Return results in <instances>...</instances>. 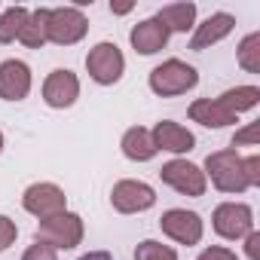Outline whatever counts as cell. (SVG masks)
<instances>
[{
  "label": "cell",
  "mask_w": 260,
  "mask_h": 260,
  "mask_svg": "<svg viewBox=\"0 0 260 260\" xmlns=\"http://www.w3.org/2000/svg\"><path fill=\"white\" fill-rule=\"evenodd\" d=\"M205 178H211V184L220 193H242V190H248L245 162H242V156L233 147L208 153V159H205Z\"/></svg>",
  "instance_id": "obj_1"
},
{
  "label": "cell",
  "mask_w": 260,
  "mask_h": 260,
  "mask_svg": "<svg viewBox=\"0 0 260 260\" xmlns=\"http://www.w3.org/2000/svg\"><path fill=\"white\" fill-rule=\"evenodd\" d=\"M199 83V74L193 64L181 61V58H169L162 61L159 68L150 71V89L162 98H175V95H184L190 92L193 86Z\"/></svg>",
  "instance_id": "obj_2"
},
{
  "label": "cell",
  "mask_w": 260,
  "mask_h": 260,
  "mask_svg": "<svg viewBox=\"0 0 260 260\" xmlns=\"http://www.w3.org/2000/svg\"><path fill=\"white\" fill-rule=\"evenodd\" d=\"M34 242H43L49 248H77L83 242V217L74 214V211H61L55 217H46L40 220L37 233H34Z\"/></svg>",
  "instance_id": "obj_3"
},
{
  "label": "cell",
  "mask_w": 260,
  "mask_h": 260,
  "mask_svg": "<svg viewBox=\"0 0 260 260\" xmlns=\"http://www.w3.org/2000/svg\"><path fill=\"white\" fill-rule=\"evenodd\" d=\"M86 71H89V77L95 80V83H101V86H113L119 77H122V71H125V58H122V52H119V46L116 43H98L95 49H89V55H86Z\"/></svg>",
  "instance_id": "obj_4"
},
{
  "label": "cell",
  "mask_w": 260,
  "mask_h": 260,
  "mask_svg": "<svg viewBox=\"0 0 260 260\" xmlns=\"http://www.w3.org/2000/svg\"><path fill=\"white\" fill-rule=\"evenodd\" d=\"M86 31H89V22L77 7L49 10V43L74 46V43H80L86 37Z\"/></svg>",
  "instance_id": "obj_5"
},
{
  "label": "cell",
  "mask_w": 260,
  "mask_h": 260,
  "mask_svg": "<svg viewBox=\"0 0 260 260\" xmlns=\"http://www.w3.org/2000/svg\"><path fill=\"white\" fill-rule=\"evenodd\" d=\"M159 178H162V184H169V187L178 190L181 196H202V193H205V184H208L205 172H202L199 166L187 162V159H172V162H166V166L159 169Z\"/></svg>",
  "instance_id": "obj_6"
},
{
  "label": "cell",
  "mask_w": 260,
  "mask_h": 260,
  "mask_svg": "<svg viewBox=\"0 0 260 260\" xmlns=\"http://www.w3.org/2000/svg\"><path fill=\"white\" fill-rule=\"evenodd\" d=\"M22 205H25V211H31L34 217L46 220V217H55V214L68 211V196H64L61 187L43 181V184H31V187L25 190Z\"/></svg>",
  "instance_id": "obj_7"
},
{
  "label": "cell",
  "mask_w": 260,
  "mask_h": 260,
  "mask_svg": "<svg viewBox=\"0 0 260 260\" xmlns=\"http://www.w3.org/2000/svg\"><path fill=\"white\" fill-rule=\"evenodd\" d=\"M211 220H214V233L223 236V239H233V242L245 239L254 230V214H251V208L245 202H223V205H217Z\"/></svg>",
  "instance_id": "obj_8"
},
{
  "label": "cell",
  "mask_w": 260,
  "mask_h": 260,
  "mask_svg": "<svg viewBox=\"0 0 260 260\" xmlns=\"http://www.w3.org/2000/svg\"><path fill=\"white\" fill-rule=\"evenodd\" d=\"M110 202L119 214H138V211L153 208L156 193L144 181H116L113 190H110Z\"/></svg>",
  "instance_id": "obj_9"
},
{
  "label": "cell",
  "mask_w": 260,
  "mask_h": 260,
  "mask_svg": "<svg viewBox=\"0 0 260 260\" xmlns=\"http://www.w3.org/2000/svg\"><path fill=\"white\" fill-rule=\"evenodd\" d=\"M159 226L178 245H199V239H202V217L187 208H169L159 217Z\"/></svg>",
  "instance_id": "obj_10"
},
{
  "label": "cell",
  "mask_w": 260,
  "mask_h": 260,
  "mask_svg": "<svg viewBox=\"0 0 260 260\" xmlns=\"http://www.w3.org/2000/svg\"><path fill=\"white\" fill-rule=\"evenodd\" d=\"M77 98H80V80H77L74 71L58 68V71H52V74L46 77V83H43V101H46L49 107L64 110V107H71Z\"/></svg>",
  "instance_id": "obj_11"
},
{
  "label": "cell",
  "mask_w": 260,
  "mask_h": 260,
  "mask_svg": "<svg viewBox=\"0 0 260 260\" xmlns=\"http://www.w3.org/2000/svg\"><path fill=\"white\" fill-rule=\"evenodd\" d=\"M31 92V68L19 58H7L0 64V98L22 101Z\"/></svg>",
  "instance_id": "obj_12"
},
{
  "label": "cell",
  "mask_w": 260,
  "mask_h": 260,
  "mask_svg": "<svg viewBox=\"0 0 260 260\" xmlns=\"http://www.w3.org/2000/svg\"><path fill=\"white\" fill-rule=\"evenodd\" d=\"M150 138H153L156 150H169V153H190L196 147V138H193L190 128H184L181 122H172V119L156 122Z\"/></svg>",
  "instance_id": "obj_13"
},
{
  "label": "cell",
  "mask_w": 260,
  "mask_h": 260,
  "mask_svg": "<svg viewBox=\"0 0 260 260\" xmlns=\"http://www.w3.org/2000/svg\"><path fill=\"white\" fill-rule=\"evenodd\" d=\"M169 28L153 16V19H144V22H138L135 28H132V34H128V40H132V49L135 52H141V55H153V52H159V49H166V43H169Z\"/></svg>",
  "instance_id": "obj_14"
},
{
  "label": "cell",
  "mask_w": 260,
  "mask_h": 260,
  "mask_svg": "<svg viewBox=\"0 0 260 260\" xmlns=\"http://www.w3.org/2000/svg\"><path fill=\"white\" fill-rule=\"evenodd\" d=\"M233 28H236V19H233L230 13H214V16H208L202 25H196V34H193V40H190V49L202 52V49L214 46L217 40H223Z\"/></svg>",
  "instance_id": "obj_15"
},
{
  "label": "cell",
  "mask_w": 260,
  "mask_h": 260,
  "mask_svg": "<svg viewBox=\"0 0 260 260\" xmlns=\"http://www.w3.org/2000/svg\"><path fill=\"white\" fill-rule=\"evenodd\" d=\"M190 119L199 125H208V128H223V125L236 122V113H230L217 98H199L190 104Z\"/></svg>",
  "instance_id": "obj_16"
},
{
  "label": "cell",
  "mask_w": 260,
  "mask_h": 260,
  "mask_svg": "<svg viewBox=\"0 0 260 260\" xmlns=\"http://www.w3.org/2000/svg\"><path fill=\"white\" fill-rule=\"evenodd\" d=\"M119 147H122V153L132 162H147V159L156 156V144L150 138V128H144V125H132V128H128V132L122 135Z\"/></svg>",
  "instance_id": "obj_17"
},
{
  "label": "cell",
  "mask_w": 260,
  "mask_h": 260,
  "mask_svg": "<svg viewBox=\"0 0 260 260\" xmlns=\"http://www.w3.org/2000/svg\"><path fill=\"white\" fill-rule=\"evenodd\" d=\"M19 40L28 46V49H43L46 43H49V10H34V13H28V22H25V28H22V34H19Z\"/></svg>",
  "instance_id": "obj_18"
},
{
  "label": "cell",
  "mask_w": 260,
  "mask_h": 260,
  "mask_svg": "<svg viewBox=\"0 0 260 260\" xmlns=\"http://www.w3.org/2000/svg\"><path fill=\"white\" fill-rule=\"evenodd\" d=\"M166 28H169V34L172 31H190L193 28V22H196V4H190V0H184V4H169V7H162L159 10V16H156Z\"/></svg>",
  "instance_id": "obj_19"
},
{
  "label": "cell",
  "mask_w": 260,
  "mask_h": 260,
  "mask_svg": "<svg viewBox=\"0 0 260 260\" xmlns=\"http://www.w3.org/2000/svg\"><path fill=\"white\" fill-rule=\"evenodd\" d=\"M230 113H242V110H251V107H257V101H260V89L257 86H236V89H226L220 98H217Z\"/></svg>",
  "instance_id": "obj_20"
},
{
  "label": "cell",
  "mask_w": 260,
  "mask_h": 260,
  "mask_svg": "<svg viewBox=\"0 0 260 260\" xmlns=\"http://www.w3.org/2000/svg\"><path fill=\"white\" fill-rule=\"evenodd\" d=\"M25 22H28V10H25V7H10V10H4V13H0V43H13V40L22 34Z\"/></svg>",
  "instance_id": "obj_21"
},
{
  "label": "cell",
  "mask_w": 260,
  "mask_h": 260,
  "mask_svg": "<svg viewBox=\"0 0 260 260\" xmlns=\"http://www.w3.org/2000/svg\"><path fill=\"white\" fill-rule=\"evenodd\" d=\"M236 58H239V64H242L248 74H260V34H248V37L239 43Z\"/></svg>",
  "instance_id": "obj_22"
},
{
  "label": "cell",
  "mask_w": 260,
  "mask_h": 260,
  "mask_svg": "<svg viewBox=\"0 0 260 260\" xmlns=\"http://www.w3.org/2000/svg\"><path fill=\"white\" fill-rule=\"evenodd\" d=\"M135 260H178L175 248L162 245V242H153V239H144L138 248H135Z\"/></svg>",
  "instance_id": "obj_23"
},
{
  "label": "cell",
  "mask_w": 260,
  "mask_h": 260,
  "mask_svg": "<svg viewBox=\"0 0 260 260\" xmlns=\"http://www.w3.org/2000/svg\"><path fill=\"white\" fill-rule=\"evenodd\" d=\"M257 141H260V122H248L245 128H239L233 135V150L236 147H257Z\"/></svg>",
  "instance_id": "obj_24"
},
{
  "label": "cell",
  "mask_w": 260,
  "mask_h": 260,
  "mask_svg": "<svg viewBox=\"0 0 260 260\" xmlns=\"http://www.w3.org/2000/svg\"><path fill=\"white\" fill-rule=\"evenodd\" d=\"M16 236H19L16 220H10L7 214H0V251H7V248L16 242Z\"/></svg>",
  "instance_id": "obj_25"
},
{
  "label": "cell",
  "mask_w": 260,
  "mask_h": 260,
  "mask_svg": "<svg viewBox=\"0 0 260 260\" xmlns=\"http://www.w3.org/2000/svg\"><path fill=\"white\" fill-rule=\"evenodd\" d=\"M22 260H58V257H55V248H49V245H43V242H34V245L25 251Z\"/></svg>",
  "instance_id": "obj_26"
},
{
  "label": "cell",
  "mask_w": 260,
  "mask_h": 260,
  "mask_svg": "<svg viewBox=\"0 0 260 260\" xmlns=\"http://www.w3.org/2000/svg\"><path fill=\"white\" fill-rule=\"evenodd\" d=\"M245 162V178H248V187H257L260 184V156L254 153V156H248V159H242Z\"/></svg>",
  "instance_id": "obj_27"
},
{
  "label": "cell",
  "mask_w": 260,
  "mask_h": 260,
  "mask_svg": "<svg viewBox=\"0 0 260 260\" xmlns=\"http://www.w3.org/2000/svg\"><path fill=\"white\" fill-rule=\"evenodd\" d=\"M245 254H248V260H260V233L257 230H251L245 236Z\"/></svg>",
  "instance_id": "obj_28"
},
{
  "label": "cell",
  "mask_w": 260,
  "mask_h": 260,
  "mask_svg": "<svg viewBox=\"0 0 260 260\" xmlns=\"http://www.w3.org/2000/svg\"><path fill=\"white\" fill-rule=\"evenodd\" d=\"M196 260H239L230 248H205Z\"/></svg>",
  "instance_id": "obj_29"
},
{
  "label": "cell",
  "mask_w": 260,
  "mask_h": 260,
  "mask_svg": "<svg viewBox=\"0 0 260 260\" xmlns=\"http://www.w3.org/2000/svg\"><path fill=\"white\" fill-rule=\"evenodd\" d=\"M80 260H113L107 251H89V254H83Z\"/></svg>",
  "instance_id": "obj_30"
},
{
  "label": "cell",
  "mask_w": 260,
  "mask_h": 260,
  "mask_svg": "<svg viewBox=\"0 0 260 260\" xmlns=\"http://www.w3.org/2000/svg\"><path fill=\"white\" fill-rule=\"evenodd\" d=\"M128 10H132V4H110V13H116V16H125Z\"/></svg>",
  "instance_id": "obj_31"
},
{
  "label": "cell",
  "mask_w": 260,
  "mask_h": 260,
  "mask_svg": "<svg viewBox=\"0 0 260 260\" xmlns=\"http://www.w3.org/2000/svg\"><path fill=\"white\" fill-rule=\"evenodd\" d=\"M0 150H4V132H0Z\"/></svg>",
  "instance_id": "obj_32"
}]
</instances>
